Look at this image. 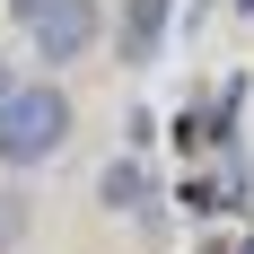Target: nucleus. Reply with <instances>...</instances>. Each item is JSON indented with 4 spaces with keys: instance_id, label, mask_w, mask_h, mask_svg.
<instances>
[{
    "instance_id": "nucleus-3",
    "label": "nucleus",
    "mask_w": 254,
    "mask_h": 254,
    "mask_svg": "<svg viewBox=\"0 0 254 254\" xmlns=\"http://www.w3.org/2000/svg\"><path fill=\"white\" fill-rule=\"evenodd\" d=\"M167 18H176V0H131V26H123V53H131V62H149V53H158Z\"/></svg>"
},
{
    "instance_id": "nucleus-4",
    "label": "nucleus",
    "mask_w": 254,
    "mask_h": 254,
    "mask_svg": "<svg viewBox=\"0 0 254 254\" xmlns=\"http://www.w3.org/2000/svg\"><path fill=\"white\" fill-rule=\"evenodd\" d=\"M140 193H149V176H140L131 158H123V167H105V184H97V202H114V210H131Z\"/></svg>"
},
{
    "instance_id": "nucleus-6",
    "label": "nucleus",
    "mask_w": 254,
    "mask_h": 254,
    "mask_svg": "<svg viewBox=\"0 0 254 254\" xmlns=\"http://www.w3.org/2000/svg\"><path fill=\"white\" fill-rule=\"evenodd\" d=\"M9 9H18V26H35V18L53 9V0H9Z\"/></svg>"
},
{
    "instance_id": "nucleus-2",
    "label": "nucleus",
    "mask_w": 254,
    "mask_h": 254,
    "mask_svg": "<svg viewBox=\"0 0 254 254\" xmlns=\"http://www.w3.org/2000/svg\"><path fill=\"white\" fill-rule=\"evenodd\" d=\"M97 26H105V9H97V0H53L44 18L26 26V44L44 53V62H79V53L97 44Z\"/></svg>"
},
{
    "instance_id": "nucleus-5",
    "label": "nucleus",
    "mask_w": 254,
    "mask_h": 254,
    "mask_svg": "<svg viewBox=\"0 0 254 254\" xmlns=\"http://www.w3.org/2000/svg\"><path fill=\"white\" fill-rule=\"evenodd\" d=\"M26 228H35V219H26V193H0V254H18Z\"/></svg>"
},
{
    "instance_id": "nucleus-1",
    "label": "nucleus",
    "mask_w": 254,
    "mask_h": 254,
    "mask_svg": "<svg viewBox=\"0 0 254 254\" xmlns=\"http://www.w3.org/2000/svg\"><path fill=\"white\" fill-rule=\"evenodd\" d=\"M70 97L53 88V79H26V88H9L0 97V167H44V158H62V140H70Z\"/></svg>"
},
{
    "instance_id": "nucleus-7",
    "label": "nucleus",
    "mask_w": 254,
    "mask_h": 254,
    "mask_svg": "<svg viewBox=\"0 0 254 254\" xmlns=\"http://www.w3.org/2000/svg\"><path fill=\"white\" fill-rule=\"evenodd\" d=\"M9 88H18V79H9V70H0V97H9Z\"/></svg>"
}]
</instances>
